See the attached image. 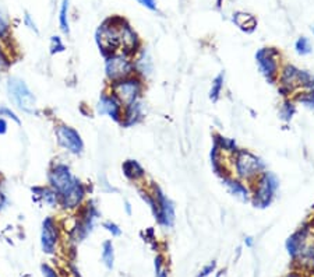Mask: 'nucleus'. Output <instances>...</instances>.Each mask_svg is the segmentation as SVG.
Wrapping results in <instances>:
<instances>
[{"mask_svg":"<svg viewBox=\"0 0 314 277\" xmlns=\"http://www.w3.org/2000/svg\"><path fill=\"white\" fill-rule=\"evenodd\" d=\"M122 171L130 182H140L146 178V171L137 160H126L122 164Z\"/></svg>","mask_w":314,"mask_h":277,"instance_id":"aec40b11","label":"nucleus"},{"mask_svg":"<svg viewBox=\"0 0 314 277\" xmlns=\"http://www.w3.org/2000/svg\"><path fill=\"white\" fill-rule=\"evenodd\" d=\"M215 267H217V262L212 261L211 263H208L207 266H204L201 269L200 273L197 274V277H208L214 270H215Z\"/></svg>","mask_w":314,"mask_h":277,"instance_id":"f704fd0d","label":"nucleus"},{"mask_svg":"<svg viewBox=\"0 0 314 277\" xmlns=\"http://www.w3.org/2000/svg\"><path fill=\"white\" fill-rule=\"evenodd\" d=\"M60 237H62V225L58 221V218L53 216L45 217L41 225V246L45 254L52 255L56 252Z\"/></svg>","mask_w":314,"mask_h":277,"instance_id":"9b49d317","label":"nucleus"},{"mask_svg":"<svg viewBox=\"0 0 314 277\" xmlns=\"http://www.w3.org/2000/svg\"><path fill=\"white\" fill-rule=\"evenodd\" d=\"M302 71L303 70H299L292 65L283 67L281 73V87H279V92H282V95L291 94L293 88L302 84Z\"/></svg>","mask_w":314,"mask_h":277,"instance_id":"4468645a","label":"nucleus"},{"mask_svg":"<svg viewBox=\"0 0 314 277\" xmlns=\"http://www.w3.org/2000/svg\"><path fill=\"white\" fill-rule=\"evenodd\" d=\"M307 234H309V229L302 227L298 230L296 233H293L287 241V250L289 255L292 256L293 259H296L298 255L304 249V244L307 239Z\"/></svg>","mask_w":314,"mask_h":277,"instance_id":"f3484780","label":"nucleus"},{"mask_svg":"<svg viewBox=\"0 0 314 277\" xmlns=\"http://www.w3.org/2000/svg\"><path fill=\"white\" fill-rule=\"evenodd\" d=\"M7 132H9V122L0 116V136H5Z\"/></svg>","mask_w":314,"mask_h":277,"instance_id":"4c0bfd02","label":"nucleus"},{"mask_svg":"<svg viewBox=\"0 0 314 277\" xmlns=\"http://www.w3.org/2000/svg\"><path fill=\"white\" fill-rule=\"evenodd\" d=\"M11 65H13V59H11V56L7 52L6 44H3L0 41V73L9 70Z\"/></svg>","mask_w":314,"mask_h":277,"instance_id":"a878e982","label":"nucleus"},{"mask_svg":"<svg viewBox=\"0 0 314 277\" xmlns=\"http://www.w3.org/2000/svg\"><path fill=\"white\" fill-rule=\"evenodd\" d=\"M95 41L103 58L110 55H126L134 58L140 51L138 35L122 17L106 18L97 30Z\"/></svg>","mask_w":314,"mask_h":277,"instance_id":"f257e3e1","label":"nucleus"},{"mask_svg":"<svg viewBox=\"0 0 314 277\" xmlns=\"http://www.w3.org/2000/svg\"><path fill=\"white\" fill-rule=\"evenodd\" d=\"M163 269V258L161 255H158L155 258V274L159 273Z\"/></svg>","mask_w":314,"mask_h":277,"instance_id":"58836bf2","label":"nucleus"},{"mask_svg":"<svg viewBox=\"0 0 314 277\" xmlns=\"http://www.w3.org/2000/svg\"><path fill=\"white\" fill-rule=\"evenodd\" d=\"M281 58L279 52L275 48H261L255 54V60L260 69L261 74L266 77L270 84H274L278 77L279 63L278 60Z\"/></svg>","mask_w":314,"mask_h":277,"instance_id":"9d476101","label":"nucleus"},{"mask_svg":"<svg viewBox=\"0 0 314 277\" xmlns=\"http://www.w3.org/2000/svg\"><path fill=\"white\" fill-rule=\"evenodd\" d=\"M41 270H42L44 277H59L58 272H56L52 266H49L48 263H44V265L41 266Z\"/></svg>","mask_w":314,"mask_h":277,"instance_id":"c9c22d12","label":"nucleus"},{"mask_svg":"<svg viewBox=\"0 0 314 277\" xmlns=\"http://www.w3.org/2000/svg\"><path fill=\"white\" fill-rule=\"evenodd\" d=\"M2 185L3 184H2V178H0V192H3V190H2Z\"/></svg>","mask_w":314,"mask_h":277,"instance_id":"a18cd8bd","label":"nucleus"},{"mask_svg":"<svg viewBox=\"0 0 314 277\" xmlns=\"http://www.w3.org/2000/svg\"><path fill=\"white\" fill-rule=\"evenodd\" d=\"M7 196L3 193V192H0V212H3L5 210V207L7 206Z\"/></svg>","mask_w":314,"mask_h":277,"instance_id":"ea45409f","label":"nucleus"},{"mask_svg":"<svg viewBox=\"0 0 314 277\" xmlns=\"http://www.w3.org/2000/svg\"><path fill=\"white\" fill-rule=\"evenodd\" d=\"M33 192V199L34 202H38L42 205L56 209L60 207V199L59 195L56 193V190H53L49 185H38V186H33L31 188Z\"/></svg>","mask_w":314,"mask_h":277,"instance_id":"2eb2a0df","label":"nucleus"},{"mask_svg":"<svg viewBox=\"0 0 314 277\" xmlns=\"http://www.w3.org/2000/svg\"><path fill=\"white\" fill-rule=\"evenodd\" d=\"M109 91L119 99L120 104L125 108L130 104L140 101L142 91H144V83H142V79L140 76L133 74V76L122 79L119 82L110 83Z\"/></svg>","mask_w":314,"mask_h":277,"instance_id":"39448f33","label":"nucleus"},{"mask_svg":"<svg viewBox=\"0 0 314 277\" xmlns=\"http://www.w3.org/2000/svg\"><path fill=\"white\" fill-rule=\"evenodd\" d=\"M133 62H134V70L137 76H140L141 79L151 76L154 66H152V60L146 52V49H140L135 55V60L133 59Z\"/></svg>","mask_w":314,"mask_h":277,"instance_id":"a211bd4d","label":"nucleus"},{"mask_svg":"<svg viewBox=\"0 0 314 277\" xmlns=\"http://www.w3.org/2000/svg\"><path fill=\"white\" fill-rule=\"evenodd\" d=\"M102 262L103 265L106 266V269H113L115 262V248L113 242L110 239H106L102 244Z\"/></svg>","mask_w":314,"mask_h":277,"instance_id":"5701e85b","label":"nucleus"},{"mask_svg":"<svg viewBox=\"0 0 314 277\" xmlns=\"http://www.w3.org/2000/svg\"><path fill=\"white\" fill-rule=\"evenodd\" d=\"M133 74H135L133 58L126 55H110L105 58V76L109 83L119 82Z\"/></svg>","mask_w":314,"mask_h":277,"instance_id":"1a4fd4ad","label":"nucleus"},{"mask_svg":"<svg viewBox=\"0 0 314 277\" xmlns=\"http://www.w3.org/2000/svg\"><path fill=\"white\" fill-rule=\"evenodd\" d=\"M49 49H50V51H49L50 55H58V54H62V52H65L66 46L59 35H53V37H50V46H49Z\"/></svg>","mask_w":314,"mask_h":277,"instance_id":"c85d7f7f","label":"nucleus"},{"mask_svg":"<svg viewBox=\"0 0 314 277\" xmlns=\"http://www.w3.org/2000/svg\"><path fill=\"white\" fill-rule=\"evenodd\" d=\"M155 277H168V270H165V269H162L161 272L155 274Z\"/></svg>","mask_w":314,"mask_h":277,"instance_id":"37998d69","label":"nucleus"},{"mask_svg":"<svg viewBox=\"0 0 314 277\" xmlns=\"http://www.w3.org/2000/svg\"><path fill=\"white\" fill-rule=\"evenodd\" d=\"M80 180L73 174L71 168L66 163L62 161H53L50 164L48 171V185L56 193L59 195V199L66 193H69L76 185H78Z\"/></svg>","mask_w":314,"mask_h":277,"instance_id":"20e7f679","label":"nucleus"},{"mask_svg":"<svg viewBox=\"0 0 314 277\" xmlns=\"http://www.w3.org/2000/svg\"><path fill=\"white\" fill-rule=\"evenodd\" d=\"M125 210H126V213L129 214V216H131L133 210H131V205H130V202H129V200L125 202Z\"/></svg>","mask_w":314,"mask_h":277,"instance_id":"79ce46f5","label":"nucleus"},{"mask_svg":"<svg viewBox=\"0 0 314 277\" xmlns=\"http://www.w3.org/2000/svg\"><path fill=\"white\" fill-rule=\"evenodd\" d=\"M244 245H246L247 248H251V246L254 245V238H253V237H246V238H244Z\"/></svg>","mask_w":314,"mask_h":277,"instance_id":"a19ab883","label":"nucleus"},{"mask_svg":"<svg viewBox=\"0 0 314 277\" xmlns=\"http://www.w3.org/2000/svg\"><path fill=\"white\" fill-rule=\"evenodd\" d=\"M0 116L2 118H5V119H10L11 122H14L16 125H21V119H20V116L13 111V109L10 108V107H7V105H3V104H0Z\"/></svg>","mask_w":314,"mask_h":277,"instance_id":"bb28decb","label":"nucleus"},{"mask_svg":"<svg viewBox=\"0 0 314 277\" xmlns=\"http://www.w3.org/2000/svg\"><path fill=\"white\" fill-rule=\"evenodd\" d=\"M97 112L101 116H108L115 122L120 123L123 118V105L120 104L118 98L115 97L110 91H105L101 94V97L97 103Z\"/></svg>","mask_w":314,"mask_h":277,"instance_id":"ddd939ff","label":"nucleus"},{"mask_svg":"<svg viewBox=\"0 0 314 277\" xmlns=\"http://www.w3.org/2000/svg\"><path fill=\"white\" fill-rule=\"evenodd\" d=\"M24 26H25L28 30L34 31L35 34H39V30H38V27H37V22L34 21L33 17L30 16L28 13H25V14H24Z\"/></svg>","mask_w":314,"mask_h":277,"instance_id":"72a5a7b5","label":"nucleus"},{"mask_svg":"<svg viewBox=\"0 0 314 277\" xmlns=\"http://www.w3.org/2000/svg\"><path fill=\"white\" fill-rule=\"evenodd\" d=\"M11 35V27L9 21L6 20L5 17L0 14V41L3 44H7Z\"/></svg>","mask_w":314,"mask_h":277,"instance_id":"cd10ccee","label":"nucleus"},{"mask_svg":"<svg viewBox=\"0 0 314 277\" xmlns=\"http://www.w3.org/2000/svg\"><path fill=\"white\" fill-rule=\"evenodd\" d=\"M98 217H101V213L98 210V207L95 206V202L88 200L85 203H82L81 207L77 210L74 227L69 233L70 238L73 241H76V242L84 241L94 230V225H95Z\"/></svg>","mask_w":314,"mask_h":277,"instance_id":"7ed1b4c3","label":"nucleus"},{"mask_svg":"<svg viewBox=\"0 0 314 277\" xmlns=\"http://www.w3.org/2000/svg\"><path fill=\"white\" fill-rule=\"evenodd\" d=\"M233 22L246 33H253L257 27V20L254 18V16L247 14V13H242V11L233 14Z\"/></svg>","mask_w":314,"mask_h":277,"instance_id":"412c9836","label":"nucleus"},{"mask_svg":"<svg viewBox=\"0 0 314 277\" xmlns=\"http://www.w3.org/2000/svg\"><path fill=\"white\" fill-rule=\"evenodd\" d=\"M311 31H313V34H314V27H311Z\"/></svg>","mask_w":314,"mask_h":277,"instance_id":"49530a36","label":"nucleus"},{"mask_svg":"<svg viewBox=\"0 0 314 277\" xmlns=\"http://www.w3.org/2000/svg\"><path fill=\"white\" fill-rule=\"evenodd\" d=\"M102 227L106 230L112 237H120V235H122V229H120L118 224L113 223V221H105V223L102 224Z\"/></svg>","mask_w":314,"mask_h":277,"instance_id":"473e14b6","label":"nucleus"},{"mask_svg":"<svg viewBox=\"0 0 314 277\" xmlns=\"http://www.w3.org/2000/svg\"><path fill=\"white\" fill-rule=\"evenodd\" d=\"M235 168L240 180H254L266 169V164L249 150L235 153Z\"/></svg>","mask_w":314,"mask_h":277,"instance_id":"0eeeda50","label":"nucleus"},{"mask_svg":"<svg viewBox=\"0 0 314 277\" xmlns=\"http://www.w3.org/2000/svg\"><path fill=\"white\" fill-rule=\"evenodd\" d=\"M295 111H296V109H295V105H293L292 103H285L283 105H282L281 112H279V115H281V119L289 122V120L292 119L293 115H295Z\"/></svg>","mask_w":314,"mask_h":277,"instance_id":"7c9ffc66","label":"nucleus"},{"mask_svg":"<svg viewBox=\"0 0 314 277\" xmlns=\"http://www.w3.org/2000/svg\"><path fill=\"white\" fill-rule=\"evenodd\" d=\"M137 2L141 3L144 7H147V9H150V10H157V2L155 0H137Z\"/></svg>","mask_w":314,"mask_h":277,"instance_id":"e433bc0d","label":"nucleus"},{"mask_svg":"<svg viewBox=\"0 0 314 277\" xmlns=\"http://www.w3.org/2000/svg\"><path fill=\"white\" fill-rule=\"evenodd\" d=\"M298 101L303 104L306 108L314 111V92H304L302 95H299Z\"/></svg>","mask_w":314,"mask_h":277,"instance_id":"2f4dec72","label":"nucleus"},{"mask_svg":"<svg viewBox=\"0 0 314 277\" xmlns=\"http://www.w3.org/2000/svg\"><path fill=\"white\" fill-rule=\"evenodd\" d=\"M295 49H296V52H298L299 55L304 56V55H309L310 52H311V44H310V41L306 38V37H302V38H299L298 41H296Z\"/></svg>","mask_w":314,"mask_h":277,"instance_id":"c756f323","label":"nucleus"},{"mask_svg":"<svg viewBox=\"0 0 314 277\" xmlns=\"http://www.w3.org/2000/svg\"><path fill=\"white\" fill-rule=\"evenodd\" d=\"M222 184L226 186L227 192L232 196H235L236 199H239L240 202H249L250 200V192L249 189L243 185V182L239 180H233V178H229V177H225L222 178Z\"/></svg>","mask_w":314,"mask_h":277,"instance_id":"6ab92c4d","label":"nucleus"},{"mask_svg":"<svg viewBox=\"0 0 314 277\" xmlns=\"http://www.w3.org/2000/svg\"><path fill=\"white\" fill-rule=\"evenodd\" d=\"M59 27L62 33L70 34V22H69V0H63L59 10Z\"/></svg>","mask_w":314,"mask_h":277,"instance_id":"4be33fe9","label":"nucleus"},{"mask_svg":"<svg viewBox=\"0 0 314 277\" xmlns=\"http://www.w3.org/2000/svg\"><path fill=\"white\" fill-rule=\"evenodd\" d=\"M214 144H217L218 148H219L221 152H229V153H233V154L238 152L236 141L232 140V139H226V137L219 136V135L215 136V141H214Z\"/></svg>","mask_w":314,"mask_h":277,"instance_id":"393cba45","label":"nucleus"},{"mask_svg":"<svg viewBox=\"0 0 314 277\" xmlns=\"http://www.w3.org/2000/svg\"><path fill=\"white\" fill-rule=\"evenodd\" d=\"M152 193H154L155 200H157V213L154 214V217H155L159 225L170 229L175 224V217H176L175 203L169 197H166V195L157 185L152 186Z\"/></svg>","mask_w":314,"mask_h":277,"instance_id":"f8f14e48","label":"nucleus"},{"mask_svg":"<svg viewBox=\"0 0 314 277\" xmlns=\"http://www.w3.org/2000/svg\"><path fill=\"white\" fill-rule=\"evenodd\" d=\"M144 104L140 101H137L134 104H130L123 108V118L120 122L122 128H131V126L140 123L141 120L144 119Z\"/></svg>","mask_w":314,"mask_h":277,"instance_id":"dca6fc26","label":"nucleus"},{"mask_svg":"<svg viewBox=\"0 0 314 277\" xmlns=\"http://www.w3.org/2000/svg\"><path fill=\"white\" fill-rule=\"evenodd\" d=\"M6 92L11 104L21 112L27 115L39 114L37 97L22 79L16 76L9 77L6 82Z\"/></svg>","mask_w":314,"mask_h":277,"instance_id":"f03ea898","label":"nucleus"},{"mask_svg":"<svg viewBox=\"0 0 314 277\" xmlns=\"http://www.w3.org/2000/svg\"><path fill=\"white\" fill-rule=\"evenodd\" d=\"M287 277H299V276L296 274V273H291V274H288Z\"/></svg>","mask_w":314,"mask_h":277,"instance_id":"c03bdc74","label":"nucleus"},{"mask_svg":"<svg viewBox=\"0 0 314 277\" xmlns=\"http://www.w3.org/2000/svg\"><path fill=\"white\" fill-rule=\"evenodd\" d=\"M54 137L58 146L71 156H81L84 153V140L73 126L58 123L54 126Z\"/></svg>","mask_w":314,"mask_h":277,"instance_id":"6e6552de","label":"nucleus"},{"mask_svg":"<svg viewBox=\"0 0 314 277\" xmlns=\"http://www.w3.org/2000/svg\"><path fill=\"white\" fill-rule=\"evenodd\" d=\"M279 186V181L276 175L268 171H263L255 181L254 190H253V197L251 202L255 207L266 209L272 203L275 197V192Z\"/></svg>","mask_w":314,"mask_h":277,"instance_id":"423d86ee","label":"nucleus"},{"mask_svg":"<svg viewBox=\"0 0 314 277\" xmlns=\"http://www.w3.org/2000/svg\"><path fill=\"white\" fill-rule=\"evenodd\" d=\"M223 80H225L223 73H219V74L214 79L211 90H210V99H211L212 103H217L219 97H221V92H222L223 88Z\"/></svg>","mask_w":314,"mask_h":277,"instance_id":"b1692460","label":"nucleus"}]
</instances>
